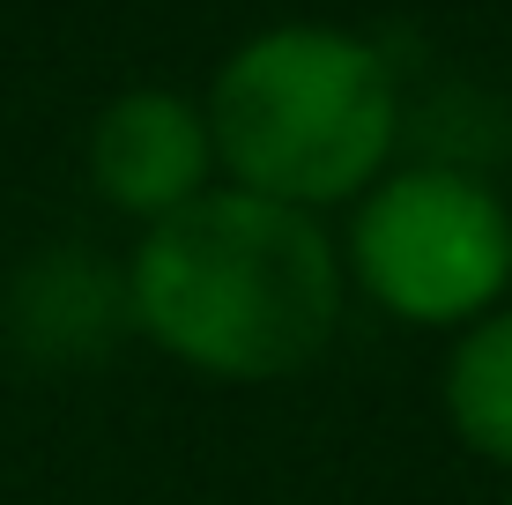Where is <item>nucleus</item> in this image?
I'll return each instance as SVG.
<instances>
[{"instance_id":"obj_2","label":"nucleus","mask_w":512,"mask_h":505,"mask_svg":"<svg viewBox=\"0 0 512 505\" xmlns=\"http://www.w3.org/2000/svg\"><path fill=\"white\" fill-rule=\"evenodd\" d=\"M401 97L386 60L349 30L282 23L245 38L208 90V142L231 186L282 208L349 201L386 171Z\"/></svg>"},{"instance_id":"obj_6","label":"nucleus","mask_w":512,"mask_h":505,"mask_svg":"<svg viewBox=\"0 0 512 505\" xmlns=\"http://www.w3.org/2000/svg\"><path fill=\"white\" fill-rule=\"evenodd\" d=\"M446 416L483 461L512 468V312H490L468 327V342L446 364Z\"/></svg>"},{"instance_id":"obj_3","label":"nucleus","mask_w":512,"mask_h":505,"mask_svg":"<svg viewBox=\"0 0 512 505\" xmlns=\"http://www.w3.org/2000/svg\"><path fill=\"white\" fill-rule=\"evenodd\" d=\"M349 268L416 327L483 320L512 290V208L468 171H394L349 223Z\"/></svg>"},{"instance_id":"obj_4","label":"nucleus","mask_w":512,"mask_h":505,"mask_svg":"<svg viewBox=\"0 0 512 505\" xmlns=\"http://www.w3.org/2000/svg\"><path fill=\"white\" fill-rule=\"evenodd\" d=\"M208 171H216L208 112H193L179 90H127L97 112L90 179L127 216H141V223L179 216L186 201L208 194Z\"/></svg>"},{"instance_id":"obj_5","label":"nucleus","mask_w":512,"mask_h":505,"mask_svg":"<svg viewBox=\"0 0 512 505\" xmlns=\"http://www.w3.org/2000/svg\"><path fill=\"white\" fill-rule=\"evenodd\" d=\"M15 335H23L30 357H97L104 342H112L119 320H134L127 312V283H119L104 260L90 253H45L23 268V283H15Z\"/></svg>"},{"instance_id":"obj_1","label":"nucleus","mask_w":512,"mask_h":505,"mask_svg":"<svg viewBox=\"0 0 512 505\" xmlns=\"http://www.w3.org/2000/svg\"><path fill=\"white\" fill-rule=\"evenodd\" d=\"M127 312L193 372L282 379L334 342L342 253L305 208L208 186L134 246Z\"/></svg>"}]
</instances>
